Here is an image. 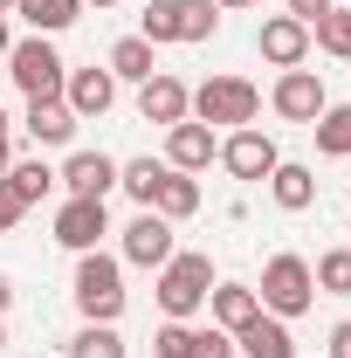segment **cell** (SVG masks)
Instances as JSON below:
<instances>
[{
  "mask_svg": "<svg viewBox=\"0 0 351 358\" xmlns=\"http://www.w3.org/2000/svg\"><path fill=\"white\" fill-rule=\"evenodd\" d=\"M207 289H214V262L200 255V248H173V262L159 268V310L186 324V317L207 303Z\"/></svg>",
  "mask_w": 351,
  "mask_h": 358,
  "instance_id": "obj_1",
  "label": "cell"
},
{
  "mask_svg": "<svg viewBox=\"0 0 351 358\" xmlns=\"http://www.w3.org/2000/svg\"><path fill=\"white\" fill-rule=\"evenodd\" d=\"M76 310H83L89 324H117V317H124V262H117V255L89 248L83 262H76Z\"/></svg>",
  "mask_w": 351,
  "mask_h": 358,
  "instance_id": "obj_2",
  "label": "cell"
},
{
  "mask_svg": "<svg viewBox=\"0 0 351 358\" xmlns=\"http://www.w3.org/2000/svg\"><path fill=\"white\" fill-rule=\"evenodd\" d=\"M255 296H262V310L268 317H303L310 303H317V275H310L303 255H268L262 262V282H255Z\"/></svg>",
  "mask_w": 351,
  "mask_h": 358,
  "instance_id": "obj_3",
  "label": "cell"
},
{
  "mask_svg": "<svg viewBox=\"0 0 351 358\" xmlns=\"http://www.w3.org/2000/svg\"><path fill=\"white\" fill-rule=\"evenodd\" d=\"M255 110H262V90L248 83V76H207V83L193 90V117L200 124H255Z\"/></svg>",
  "mask_w": 351,
  "mask_h": 358,
  "instance_id": "obj_4",
  "label": "cell"
},
{
  "mask_svg": "<svg viewBox=\"0 0 351 358\" xmlns=\"http://www.w3.org/2000/svg\"><path fill=\"white\" fill-rule=\"evenodd\" d=\"M7 76L28 90V96H62V83H69V62L55 55V42H48V35H28V42L7 48Z\"/></svg>",
  "mask_w": 351,
  "mask_h": 358,
  "instance_id": "obj_5",
  "label": "cell"
},
{
  "mask_svg": "<svg viewBox=\"0 0 351 358\" xmlns=\"http://www.w3.org/2000/svg\"><path fill=\"white\" fill-rule=\"evenodd\" d=\"M268 103H275V117H289V124H317L324 117V83H317V69H282L275 90H268Z\"/></svg>",
  "mask_w": 351,
  "mask_h": 358,
  "instance_id": "obj_6",
  "label": "cell"
},
{
  "mask_svg": "<svg viewBox=\"0 0 351 358\" xmlns=\"http://www.w3.org/2000/svg\"><path fill=\"white\" fill-rule=\"evenodd\" d=\"M173 221L166 214H152V207H138V221L124 227V262H138V268H166L173 262Z\"/></svg>",
  "mask_w": 351,
  "mask_h": 358,
  "instance_id": "obj_7",
  "label": "cell"
},
{
  "mask_svg": "<svg viewBox=\"0 0 351 358\" xmlns=\"http://www.w3.org/2000/svg\"><path fill=\"white\" fill-rule=\"evenodd\" d=\"M186 110H193V90L179 83V76L159 69V76L138 83V117H145V124H166V131H173V124H186Z\"/></svg>",
  "mask_w": 351,
  "mask_h": 358,
  "instance_id": "obj_8",
  "label": "cell"
},
{
  "mask_svg": "<svg viewBox=\"0 0 351 358\" xmlns=\"http://www.w3.org/2000/svg\"><path fill=\"white\" fill-rule=\"evenodd\" d=\"M275 159H282V152H275V138H262L255 124H241V131H234L227 145H220V166H227L234 179H248V186L275 173Z\"/></svg>",
  "mask_w": 351,
  "mask_h": 358,
  "instance_id": "obj_9",
  "label": "cell"
},
{
  "mask_svg": "<svg viewBox=\"0 0 351 358\" xmlns=\"http://www.w3.org/2000/svg\"><path fill=\"white\" fill-rule=\"evenodd\" d=\"M55 186H69V200H103L117 186V159L110 152H69V166L55 173Z\"/></svg>",
  "mask_w": 351,
  "mask_h": 358,
  "instance_id": "obj_10",
  "label": "cell"
},
{
  "mask_svg": "<svg viewBox=\"0 0 351 358\" xmlns=\"http://www.w3.org/2000/svg\"><path fill=\"white\" fill-rule=\"evenodd\" d=\"M103 234H110V214H103V200H62V214H55V241H62V248L89 255Z\"/></svg>",
  "mask_w": 351,
  "mask_h": 358,
  "instance_id": "obj_11",
  "label": "cell"
},
{
  "mask_svg": "<svg viewBox=\"0 0 351 358\" xmlns=\"http://www.w3.org/2000/svg\"><path fill=\"white\" fill-rule=\"evenodd\" d=\"M214 159H220L214 124L193 117V124H173V131H166V166H173V173H207Z\"/></svg>",
  "mask_w": 351,
  "mask_h": 358,
  "instance_id": "obj_12",
  "label": "cell"
},
{
  "mask_svg": "<svg viewBox=\"0 0 351 358\" xmlns=\"http://www.w3.org/2000/svg\"><path fill=\"white\" fill-rule=\"evenodd\" d=\"M255 48H262V62H275V69H303V55H310V28L296 21V14H268L262 35H255Z\"/></svg>",
  "mask_w": 351,
  "mask_h": 358,
  "instance_id": "obj_13",
  "label": "cell"
},
{
  "mask_svg": "<svg viewBox=\"0 0 351 358\" xmlns=\"http://www.w3.org/2000/svg\"><path fill=\"white\" fill-rule=\"evenodd\" d=\"M62 103H69L76 117H103V110L117 103V76H110V69H69Z\"/></svg>",
  "mask_w": 351,
  "mask_h": 358,
  "instance_id": "obj_14",
  "label": "cell"
},
{
  "mask_svg": "<svg viewBox=\"0 0 351 358\" xmlns=\"http://www.w3.org/2000/svg\"><path fill=\"white\" fill-rule=\"evenodd\" d=\"M234 352L241 358H296V338H289V324L282 317H255V324H241L234 331Z\"/></svg>",
  "mask_w": 351,
  "mask_h": 358,
  "instance_id": "obj_15",
  "label": "cell"
},
{
  "mask_svg": "<svg viewBox=\"0 0 351 358\" xmlns=\"http://www.w3.org/2000/svg\"><path fill=\"white\" fill-rule=\"evenodd\" d=\"M76 124H83V117H76L62 96H28V138H35V145H69Z\"/></svg>",
  "mask_w": 351,
  "mask_h": 358,
  "instance_id": "obj_16",
  "label": "cell"
},
{
  "mask_svg": "<svg viewBox=\"0 0 351 358\" xmlns=\"http://www.w3.org/2000/svg\"><path fill=\"white\" fill-rule=\"evenodd\" d=\"M207 303H214V324L227 331V338H234L241 324H255V317H262V296H255L248 282H214V289H207Z\"/></svg>",
  "mask_w": 351,
  "mask_h": 358,
  "instance_id": "obj_17",
  "label": "cell"
},
{
  "mask_svg": "<svg viewBox=\"0 0 351 358\" xmlns=\"http://www.w3.org/2000/svg\"><path fill=\"white\" fill-rule=\"evenodd\" d=\"M268 193H275V207H282V214H303L310 200H317V173H310V166H296V159H275Z\"/></svg>",
  "mask_w": 351,
  "mask_h": 358,
  "instance_id": "obj_18",
  "label": "cell"
},
{
  "mask_svg": "<svg viewBox=\"0 0 351 358\" xmlns=\"http://www.w3.org/2000/svg\"><path fill=\"white\" fill-rule=\"evenodd\" d=\"M103 69H110L117 83H145V76H159V55H152V42H145V35H124V42H110Z\"/></svg>",
  "mask_w": 351,
  "mask_h": 358,
  "instance_id": "obj_19",
  "label": "cell"
},
{
  "mask_svg": "<svg viewBox=\"0 0 351 358\" xmlns=\"http://www.w3.org/2000/svg\"><path fill=\"white\" fill-rule=\"evenodd\" d=\"M14 14L35 28V35H62L83 21V0H14Z\"/></svg>",
  "mask_w": 351,
  "mask_h": 358,
  "instance_id": "obj_20",
  "label": "cell"
},
{
  "mask_svg": "<svg viewBox=\"0 0 351 358\" xmlns=\"http://www.w3.org/2000/svg\"><path fill=\"white\" fill-rule=\"evenodd\" d=\"M166 173H173L166 159H124V166H117V186L131 193L138 207H152V200H159V186H166Z\"/></svg>",
  "mask_w": 351,
  "mask_h": 358,
  "instance_id": "obj_21",
  "label": "cell"
},
{
  "mask_svg": "<svg viewBox=\"0 0 351 358\" xmlns=\"http://www.w3.org/2000/svg\"><path fill=\"white\" fill-rule=\"evenodd\" d=\"M214 28H220L214 0H173V35L179 42H214Z\"/></svg>",
  "mask_w": 351,
  "mask_h": 358,
  "instance_id": "obj_22",
  "label": "cell"
},
{
  "mask_svg": "<svg viewBox=\"0 0 351 358\" xmlns=\"http://www.w3.org/2000/svg\"><path fill=\"white\" fill-rule=\"evenodd\" d=\"M152 214H166V221H186V214H200V179H193V173H166L159 200H152Z\"/></svg>",
  "mask_w": 351,
  "mask_h": 358,
  "instance_id": "obj_23",
  "label": "cell"
},
{
  "mask_svg": "<svg viewBox=\"0 0 351 358\" xmlns=\"http://www.w3.org/2000/svg\"><path fill=\"white\" fill-rule=\"evenodd\" d=\"M324 159H351V103H324V117L310 124Z\"/></svg>",
  "mask_w": 351,
  "mask_h": 358,
  "instance_id": "obj_24",
  "label": "cell"
},
{
  "mask_svg": "<svg viewBox=\"0 0 351 358\" xmlns=\"http://www.w3.org/2000/svg\"><path fill=\"white\" fill-rule=\"evenodd\" d=\"M310 42L324 55H338V62H351V7H331L324 21H310Z\"/></svg>",
  "mask_w": 351,
  "mask_h": 358,
  "instance_id": "obj_25",
  "label": "cell"
},
{
  "mask_svg": "<svg viewBox=\"0 0 351 358\" xmlns=\"http://www.w3.org/2000/svg\"><path fill=\"white\" fill-rule=\"evenodd\" d=\"M7 186L21 193V207H35V200H48V193H55V173H48L42 159H21V166H7Z\"/></svg>",
  "mask_w": 351,
  "mask_h": 358,
  "instance_id": "obj_26",
  "label": "cell"
},
{
  "mask_svg": "<svg viewBox=\"0 0 351 358\" xmlns=\"http://www.w3.org/2000/svg\"><path fill=\"white\" fill-rule=\"evenodd\" d=\"M69 358H124V338H117V324H83V331L69 338Z\"/></svg>",
  "mask_w": 351,
  "mask_h": 358,
  "instance_id": "obj_27",
  "label": "cell"
},
{
  "mask_svg": "<svg viewBox=\"0 0 351 358\" xmlns=\"http://www.w3.org/2000/svg\"><path fill=\"white\" fill-rule=\"evenodd\" d=\"M310 275H317V289H324V296H351V248H324Z\"/></svg>",
  "mask_w": 351,
  "mask_h": 358,
  "instance_id": "obj_28",
  "label": "cell"
},
{
  "mask_svg": "<svg viewBox=\"0 0 351 358\" xmlns=\"http://www.w3.org/2000/svg\"><path fill=\"white\" fill-rule=\"evenodd\" d=\"M152 358H200V331L193 324H159V338H152Z\"/></svg>",
  "mask_w": 351,
  "mask_h": 358,
  "instance_id": "obj_29",
  "label": "cell"
},
{
  "mask_svg": "<svg viewBox=\"0 0 351 358\" xmlns=\"http://www.w3.org/2000/svg\"><path fill=\"white\" fill-rule=\"evenodd\" d=\"M138 35H145V42H152V48L179 42V35H173V0H152V7L138 14Z\"/></svg>",
  "mask_w": 351,
  "mask_h": 358,
  "instance_id": "obj_30",
  "label": "cell"
},
{
  "mask_svg": "<svg viewBox=\"0 0 351 358\" xmlns=\"http://www.w3.org/2000/svg\"><path fill=\"white\" fill-rule=\"evenodd\" d=\"M21 214H28V207H21V193L0 179V234H14V227H21Z\"/></svg>",
  "mask_w": 351,
  "mask_h": 358,
  "instance_id": "obj_31",
  "label": "cell"
},
{
  "mask_svg": "<svg viewBox=\"0 0 351 358\" xmlns=\"http://www.w3.org/2000/svg\"><path fill=\"white\" fill-rule=\"evenodd\" d=\"M200 358H234V338H227L220 324H207V331H200Z\"/></svg>",
  "mask_w": 351,
  "mask_h": 358,
  "instance_id": "obj_32",
  "label": "cell"
},
{
  "mask_svg": "<svg viewBox=\"0 0 351 358\" xmlns=\"http://www.w3.org/2000/svg\"><path fill=\"white\" fill-rule=\"evenodd\" d=\"M331 7H338V0H289V14H296V21H303V28H310V21H324V14H331Z\"/></svg>",
  "mask_w": 351,
  "mask_h": 358,
  "instance_id": "obj_33",
  "label": "cell"
},
{
  "mask_svg": "<svg viewBox=\"0 0 351 358\" xmlns=\"http://www.w3.org/2000/svg\"><path fill=\"white\" fill-rule=\"evenodd\" d=\"M331 358H351V317L338 324V331H331Z\"/></svg>",
  "mask_w": 351,
  "mask_h": 358,
  "instance_id": "obj_34",
  "label": "cell"
},
{
  "mask_svg": "<svg viewBox=\"0 0 351 358\" xmlns=\"http://www.w3.org/2000/svg\"><path fill=\"white\" fill-rule=\"evenodd\" d=\"M7 303H14V275H0V317H7Z\"/></svg>",
  "mask_w": 351,
  "mask_h": 358,
  "instance_id": "obj_35",
  "label": "cell"
},
{
  "mask_svg": "<svg viewBox=\"0 0 351 358\" xmlns=\"http://www.w3.org/2000/svg\"><path fill=\"white\" fill-rule=\"evenodd\" d=\"M7 166H14V159H7V131H0V179H7Z\"/></svg>",
  "mask_w": 351,
  "mask_h": 358,
  "instance_id": "obj_36",
  "label": "cell"
},
{
  "mask_svg": "<svg viewBox=\"0 0 351 358\" xmlns=\"http://www.w3.org/2000/svg\"><path fill=\"white\" fill-rule=\"evenodd\" d=\"M214 7H262V0H214Z\"/></svg>",
  "mask_w": 351,
  "mask_h": 358,
  "instance_id": "obj_37",
  "label": "cell"
},
{
  "mask_svg": "<svg viewBox=\"0 0 351 358\" xmlns=\"http://www.w3.org/2000/svg\"><path fill=\"white\" fill-rule=\"evenodd\" d=\"M83 7H117V0H83Z\"/></svg>",
  "mask_w": 351,
  "mask_h": 358,
  "instance_id": "obj_38",
  "label": "cell"
},
{
  "mask_svg": "<svg viewBox=\"0 0 351 358\" xmlns=\"http://www.w3.org/2000/svg\"><path fill=\"white\" fill-rule=\"evenodd\" d=\"M0 14H14V0H0Z\"/></svg>",
  "mask_w": 351,
  "mask_h": 358,
  "instance_id": "obj_39",
  "label": "cell"
},
{
  "mask_svg": "<svg viewBox=\"0 0 351 358\" xmlns=\"http://www.w3.org/2000/svg\"><path fill=\"white\" fill-rule=\"evenodd\" d=\"M0 352H7V331H0Z\"/></svg>",
  "mask_w": 351,
  "mask_h": 358,
  "instance_id": "obj_40",
  "label": "cell"
},
{
  "mask_svg": "<svg viewBox=\"0 0 351 358\" xmlns=\"http://www.w3.org/2000/svg\"><path fill=\"white\" fill-rule=\"evenodd\" d=\"M0 131H7V117H0Z\"/></svg>",
  "mask_w": 351,
  "mask_h": 358,
  "instance_id": "obj_41",
  "label": "cell"
}]
</instances>
